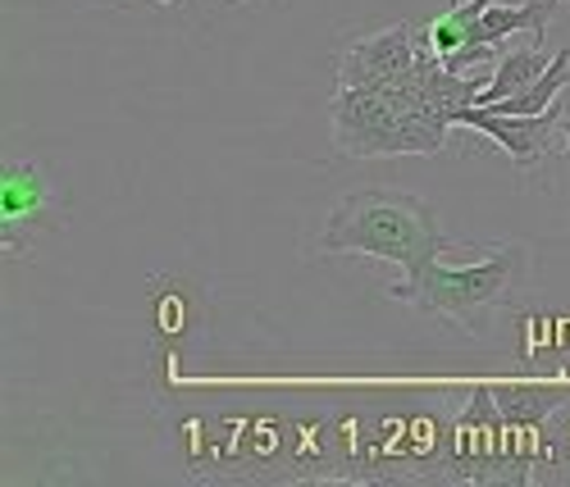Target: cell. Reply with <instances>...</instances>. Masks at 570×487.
I'll return each instance as SVG.
<instances>
[{"label": "cell", "mask_w": 570, "mask_h": 487, "mask_svg": "<svg viewBox=\"0 0 570 487\" xmlns=\"http://www.w3.org/2000/svg\"><path fill=\"white\" fill-rule=\"evenodd\" d=\"M324 256H374L389 260L411 278H420L443 251H452V237L443 232L434 206L397 187H361L334 206L324 232Z\"/></svg>", "instance_id": "cell-1"}, {"label": "cell", "mask_w": 570, "mask_h": 487, "mask_svg": "<svg viewBox=\"0 0 570 487\" xmlns=\"http://www.w3.org/2000/svg\"><path fill=\"white\" fill-rule=\"evenodd\" d=\"M328 119H334V151L347 160L439 156L452 128L448 119H439L424 106L411 73L384 87H338Z\"/></svg>", "instance_id": "cell-2"}, {"label": "cell", "mask_w": 570, "mask_h": 487, "mask_svg": "<svg viewBox=\"0 0 570 487\" xmlns=\"http://www.w3.org/2000/svg\"><path fill=\"white\" fill-rule=\"evenodd\" d=\"M525 274V247H502L484 265H430L411 282H393V297L420 306L424 315H443L461 328H484L493 310L511 301V291Z\"/></svg>", "instance_id": "cell-3"}, {"label": "cell", "mask_w": 570, "mask_h": 487, "mask_svg": "<svg viewBox=\"0 0 570 487\" xmlns=\"http://www.w3.org/2000/svg\"><path fill=\"white\" fill-rule=\"evenodd\" d=\"M56 223H60L56 182L46 178L37 160H10L6 178H0V247L19 256L28 241H37Z\"/></svg>", "instance_id": "cell-4"}, {"label": "cell", "mask_w": 570, "mask_h": 487, "mask_svg": "<svg viewBox=\"0 0 570 487\" xmlns=\"http://www.w3.org/2000/svg\"><path fill=\"white\" fill-rule=\"evenodd\" d=\"M420 28L411 23H393L374 37L352 41L338 56V87H384L411 73L415 56H420Z\"/></svg>", "instance_id": "cell-5"}, {"label": "cell", "mask_w": 570, "mask_h": 487, "mask_svg": "<svg viewBox=\"0 0 570 487\" xmlns=\"http://www.w3.org/2000/svg\"><path fill=\"white\" fill-rule=\"evenodd\" d=\"M566 115L557 110H543V115H502V110H489V106H461L452 115V128H474V132H484L493 146H502V151L520 165V169H530L548 156V137L552 128H561Z\"/></svg>", "instance_id": "cell-6"}, {"label": "cell", "mask_w": 570, "mask_h": 487, "mask_svg": "<svg viewBox=\"0 0 570 487\" xmlns=\"http://www.w3.org/2000/svg\"><path fill=\"white\" fill-rule=\"evenodd\" d=\"M561 0H520V6H507V0H493V6L484 14L470 19V32L465 41L474 46H502L507 37L525 32V37H543L552 14H557Z\"/></svg>", "instance_id": "cell-7"}, {"label": "cell", "mask_w": 570, "mask_h": 487, "mask_svg": "<svg viewBox=\"0 0 570 487\" xmlns=\"http://www.w3.org/2000/svg\"><path fill=\"white\" fill-rule=\"evenodd\" d=\"M493 397L511 428H539L552 410H561L570 401L561 387H543V382H502V387H493Z\"/></svg>", "instance_id": "cell-8"}, {"label": "cell", "mask_w": 570, "mask_h": 487, "mask_svg": "<svg viewBox=\"0 0 570 487\" xmlns=\"http://www.w3.org/2000/svg\"><path fill=\"white\" fill-rule=\"evenodd\" d=\"M548 64H552V56H543V51H502V60L493 64V82L480 91L474 106H498L507 96L525 91L530 82H539L548 73Z\"/></svg>", "instance_id": "cell-9"}, {"label": "cell", "mask_w": 570, "mask_h": 487, "mask_svg": "<svg viewBox=\"0 0 570 487\" xmlns=\"http://www.w3.org/2000/svg\"><path fill=\"white\" fill-rule=\"evenodd\" d=\"M566 87H570V51H557L552 64H548V73L539 82H530L525 91L507 96V101H498L489 110H502V115H543V110H552V101H557Z\"/></svg>", "instance_id": "cell-10"}, {"label": "cell", "mask_w": 570, "mask_h": 487, "mask_svg": "<svg viewBox=\"0 0 570 487\" xmlns=\"http://www.w3.org/2000/svg\"><path fill=\"white\" fill-rule=\"evenodd\" d=\"M561 132H566V137H570V115H566V119H561ZM566 156H570V146H566Z\"/></svg>", "instance_id": "cell-11"}, {"label": "cell", "mask_w": 570, "mask_h": 487, "mask_svg": "<svg viewBox=\"0 0 570 487\" xmlns=\"http://www.w3.org/2000/svg\"><path fill=\"white\" fill-rule=\"evenodd\" d=\"M448 6H461V0H448Z\"/></svg>", "instance_id": "cell-12"}, {"label": "cell", "mask_w": 570, "mask_h": 487, "mask_svg": "<svg viewBox=\"0 0 570 487\" xmlns=\"http://www.w3.org/2000/svg\"><path fill=\"white\" fill-rule=\"evenodd\" d=\"M156 6H169V0H156Z\"/></svg>", "instance_id": "cell-13"}, {"label": "cell", "mask_w": 570, "mask_h": 487, "mask_svg": "<svg viewBox=\"0 0 570 487\" xmlns=\"http://www.w3.org/2000/svg\"><path fill=\"white\" fill-rule=\"evenodd\" d=\"M489 6H493V0H489Z\"/></svg>", "instance_id": "cell-14"}]
</instances>
